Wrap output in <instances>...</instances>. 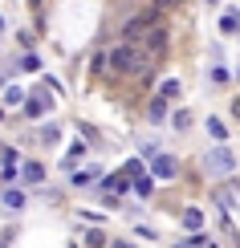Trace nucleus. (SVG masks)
I'll return each instance as SVG.
<instances>
[{"label": "nucleus", "mask_w": 240, "mask_h": 248, "mask_svg": "<svg viewBox=\"0 0 240 248\" xmlns=\"http://www.w3.org/2000/svg\"><path fill=\"white\" fill-rule=\"evenodd\" d=\"M155 25H159V8H147L143 16L127 20V29H122V41H127V45H134V41H139V37H147Z\"/></svg>", "instance_id": "1"}, {"label": "nucleus", "mask_w": 240, "mask_h": 248, "mask_svg": "<svg viewBox=\"0 0 240 248\" xmlns=\"http://www.w3.org/2000/svg\"><path fill=\"white\" fill-rule=\"evenodd\" d=\"M147 53H151V57H163V53H167V29H163V25H155L151 33H147Z\"/></svg>", "instance_id": "2"}, {"label": "nucleus", "mask_w": 240, "mask_h": 248, "mask_svg": "<svg viewBox=\"0 0 240 248\" xmlns=\"http://www.w3.org/2000/svg\"><path fill=\"white\" fill-rule=\"evenodd\" d=\"M208 163H212V171H216V175H228V171L236 167V159H232V155H228L224 147H216L212 155H208Z\"/></svg>", "instance_id": "3"}, {"label": "nucleus", "mask_w": 240, "mask_h": 248, "mask_svg": "<svg viewBox=\"0 0 240 248\" xmlns=\"http://www.w3.org/2000/svg\"><path fill=\"white\" fill-rule=\"evenodd\" d=\"M45 110H49V98H45V94H33V98H25V114H29V118H41Z\"/></svg>", "instance_id": "4"}, {"label": "nucleus", "mask_w": 240, "mask_h": 248, "mask_svg": "<svg viewBox=\"0 0 240 248\" xmlns=\"http://www.w3.org/2000/svg\"><path fill=\"white\" fill-rule=\"evenodd\" d=\"M155 175H159V179H175V159L171 155H159V159H155V167H151Z\"/></svg>", "instance_id": "5"}, {"label": "nucleus", "mask_w": 240, "mask_h": 248, "mask_svg": "<svg viewBox=\"0 0 240 248\" xmlns=\"http://www.w3.org/2000/svg\"><path fill=\"white\" fill-rule=\"evenodd\" d=\"M0 163H4V171H0V175L13 179V175H16V151H0Z\"/></svg>", "instance_id": "6"}, {"label": "nucleus", "mask_w": 240, "mask_h": 248, "mask_svg": "<svg viewBox=\"0 0 240 248\" xmlns=\"http://www.w3.org/2000/svg\"><path fill=\"white\" fill-rule=\"evenodd\" d=\"M45 179V167L41 163H25V183H41Z\"/></svg>", "instance_id": "7"}, {"label": "nucleus", "mask_w": 240, "mask_h": 248, "mask_svg": "<svg viewBox=\"0 0 240 248\" xmlns=\"http://www.w3.org/2000/svg\"><path fill=\"white\" fill-rule=\"evenodd\" d=\"M183 224H187L192 232H200V228H204V216L195 212V208H187V212H183Z\"/></svg>", "instance_id": "8"}, {"label": "nucleus", "mask_w": 240, "mask_h": 248, "mask_svg": "<svg viewBox=\"0 0 240 248\" xmlns=\"http://www.w3.org/2000/svg\"><path fill=\"white\" fill-rule=\"evenodd\" d=\"M167 118V98H155L151 102V122H163Z\"/></svg>", "instance_id": "9"}, {"label": "nucleus", "mask_w": 240, "mask_h": 248, "mask_svg": "<svg viewBox=\"0 0 240 248\" xmlns=\"http://www.w3.org/2000/svg\"><path fill=\"white\" fill-rule=\"evenodd\" d=\"M86 244H90V248H102V244H106V232L90 228V232H86Z\"/></svg>", "instance_id": "10"}, {"label": "nucleus", "mask_w": 240, "mask_h": 248, "mask_svg": "<svg viewBox=\"0 0 240 248\" xmlns=\"http://www.w3.org/2000/svg\"><path fill=\"white\" fill-rule=\"evenodd\" d=\"M4 203H8V208H25V195H20V191H4Z\"/></svg>", "instance_id": "11"}, {"label": "nucleus", "mask_w": 240, "mask_h": 248, "mask_svg": "<svg viewBox=\"0 0 240 248\" xmlns=\"http://www.w3.org/2000/svg\"><path fill=\"white\" fill-rule=\"evenodd\" d=\"M208 134H212V139H224V122L220 118H208Z\"/></svg>", "instance_id": "12"}, {"label": "nucleus", "mask_w": 240, "mask_h": 248, "mask_svg": "<svg viewBox=\"0 0 240 248\" xmlns=\"http://www.w3.org/2000/svg\"><path fill=\"white\" fill-rule=\"evenodd\" d=\"M122 171H127V179H139V175H143V163H139V159H130Z\"/></svg>", "instance_id": "13"}, {"label": "nucleus", "mask_w": 240, "mask_h": 248, "mask_svg": "<svg viewBox=\"0 0 240 248\" xmlns=\"http://www.w3.org/2000/svg\"><path fill=\"white\" fill-rule=\"evenodd\" d=\"M110 191H127V175H114V179H106Z\"/></svg>", "instance_id": "14"}, {"label": "nucleus", "mask_w": 240, "mask_h": 248, "mask_svg": "<svg viewBox=\"0 0 240 248\" xmlns=\"http://www.w3.org/2000/svg\"><path fill=\"white\" fill-rule=\"evenodd\" d=\"M151 187H155V183H151V179H143V175L134 179V191H139V195H151Z\"/></svg>", "instance_id": "15"}, {"label": "nucleus", "mask_w": 240, "mask_h": 248, "mask_svg": "<svg viewBox=\"0 0 240 248\" xmlns=\"http://www.w3.org/2000/svg\"><path fill=\"white\" fill-rule=\"evenodd\" d=\"M179 94V81H163V98H175Z\"/></svg>", "instance_id": "16"}, {"label": "nucleus", "mask_w": 240, "mask_h": 248, "mask_svg": "<svg viewBox=\"0 0 240 248\" xmlns=\"http://www.w3.org/2000/svg\"><path fill=\"white\" fill-rule=\"evenodd\" d=\"M4 98H8V102H13V106H16V102H25V94H20V90H16V86H8V94H4Z\"/></svg>", "instance_id": "17"}, {"label": "nucleus", "mask_w": 240, "mask_h": 248, "mask_svg": "<svg viewBox=\"0 0 240 248\" xmlns=\"http://www.w3.org/2000/svg\"><path fill=\"white\" fill-rule=\"evenodd\" d=\"M179 248H204V236H192V240H183Z\"/></svg>", "instance_id": "18"}, {"label": "nucleus", "mask_w": 240, "mask_h": 248, "mask_svg": "<svg viewBox=\"0 0 240 248\" xmlns=\"http://www.w3.org/2000/svg\"><path fill=\"white\" fill-rule=\"evenodd\" d=\"M232 118H240V98H236V102H232Z\"/></svg>", "instance_id": "19"}, {"label": "nucleus", "mask_w": 240, "mask_h": 248, "mask_svg": "<svg viewBox=\"0 0 240 248\" xmlns=\"http://www.w3.org/2000/svg\"><path fill=\"white\" fill-rule=\"evenodd\" d=\"M155 4H159V8H171V4H175V0H155Z\"/></svg>", "instance_id": "20"}, {"label": "nucleus", "mask_w": 240, "mask_h": 248, "mask_svg": "<svg viewBox=\"0 0 240 248\" xmlns=\"http://www.w3.org/2000/svg\"><path fill=\"white\" fill-rule=\"evenodd\" d=\"M114 248H130V244H127V240H118V244H114Z\"/></svg>", "instance_id": "21"}, {"label": "nucleus", "mask_w": 240, "mask_h": 248, "mask_svg": "<svg viewBox=\"0 0 240 248\" xmlns=\"http://www.w3.org/2000/svg\"><path fill=\"white\" fill-rule=\"evenodd\" d=\"M0 86H4V78H0Z\"/></svg>", "instance_id": "22"}, {"label": "nucleus", "mask_w": 240, "mask_h": 248, "mask_svg": "<svg viewBox=\"0 0 240 248\" xmlns=\"http://www.w3.org/2000/svg\"><path fill=\"white\" fill-rule=\"evenodd\" d=\"M0 118H4V114H0Z\"/></svg>", "instance_id": "23"}]
</instances>
